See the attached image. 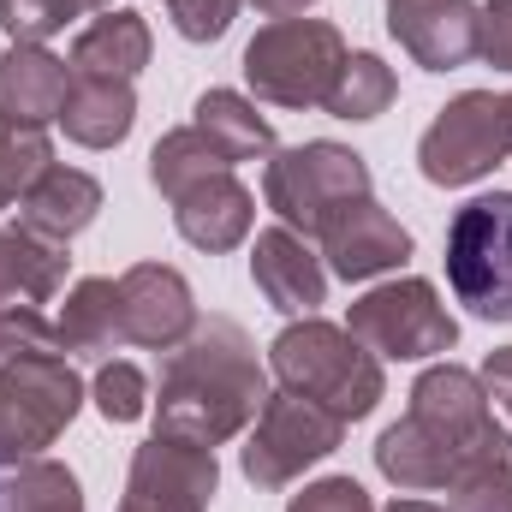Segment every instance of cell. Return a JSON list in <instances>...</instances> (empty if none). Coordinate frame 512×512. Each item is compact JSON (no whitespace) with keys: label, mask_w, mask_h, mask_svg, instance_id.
Segmentation results:
<instances>
[{"label":"cell","mask_w":512,"mask_h":512,"mask_svg":"<svg viewBox=\"0 0 512 512\" xmlns=\"http://www.w3.org/2000/svg\"><path fill=\"white\" fill-rule=\"evenodd\" d=\"M512 459L507 429L489 411V387L465 364H429L411 382V405L399 423H387L376 441V471L393 489L423 495V489H447L453 477H465L471 465Z\"/></svg>","instance_id":"obj_1"},{"label":"cell","mask_w":512,"mask_h":512,"mask_svg":"<svg viewBox=\"0 0 512 512\" xmlns=\"http://www.w3.org/2000/svg\"><path fill=\"white\" fill-rule=\"evenodd\" d=\"M268 399V376L256 364L251 334L227 316H197V328L161 358L155 393V435L191 441V447H227L245 435Z\"/></svg>","instance_id":"obj_2"},{"label":"cell","mask_w":512,"mask_h":512,"mask_svg":"<svg viewBox=\"0 0 512 512\" xmlns=\"http://www.w3.org/2000/svg\"><path fill=\"white\" fill-rule=\"evenodd\" d=\"M268 370L280 376L286 393H304L316 399L322 411H334L340 423H358L382 405L387 376H382V358L352 340V328H334L322 316H298L274 334L268 346Z\"/></svg>","instance_id":"obj_3"},{"label":"cell","mask_w":512,"mask_h":512,"mask_svg":"<svg viewBox=\"0 0 512 512\" xmlns=\"http://www.w3.org/2000/svg\"><path fill=\"white\" fill-rule=\"evenodd\" d=\"M262 197L280 215V227H292L298 239H322L352 203L370 197V161L346 143H292L268 155L262 173Z\"/></svg>","instance_id":"obj_4"},{"label":"cell","mask_w":512,"mask_h":512,"mask_svg":"<svg viewBox=\"0 0 512 512\" xmlns=\"http://www.w3.org/2000/svg\"><path fill=\"white\" fill-rule=\"evenodd\" d=\"M346 54L352 48L328 18H274L245 42V84L268 108H328Z\"/></svg>","instance_id":"obj_5"},{"label":"cell","mask_w":512,"mask_h":512,"mask_svg":"<svg viewBox=\"0 0 512 512\" xmlns=\"http://www.w3.org/2000/svg\"><path fill=\"white\" fill-rule=\"evenodd\" d=\"M84 405V382L66 352H18L0 358V465L36 459L66 435Z\"/></svg>","instance_id":"obj_6"},{"label":"cell","mask_w":512,"mask_h":512,"mask_svg":"<svg viewBox=\"0 0 512 512\" xmlns=\"http://www.w3.org/2000/svg\"><path fill=\"white\" fill-rule=\"evenodd\" d=\"M447 280L453 298L483 316L512 322V191L471 197L447 227Z\"/></svg>","instance_id":"obj_7"},{"label":"cell","mask_w":512,"mask_h":512,"mask_svg":"<svg viewBox=\"0 0 512 512\" xmlns=\"http://www.w3.org/2000/svg\"><path fill=\"white\" fill-rule=\"evenodd\" d=\"M507 155H512L507 96H495V90H465V96H453V102L435 114V126L423 131V143H417V173H423L429 185L459 191V185L489 179Z\"/></svg>","instance_id":"obj_8"},{"label":"cell","mask_w":512,"mask_h":512,"mask_svg":"<svg viewBox=\"0 0 512 512\" xmlns=\"http://www.w3.org/2000/svg\"><path fill=\"white\" fill-rule=\"evenodd\" d=\"M340 441H346V423L334 411H322L316 399L280 387V393L262 399L239 465H245V477H251L256 489H286L292 477H304L310 465H322Z\"/></svg>","instance_id":"obj_9"},{"label":"cell","mask_w":512,"mask_h":512,"mask_svg":"<svg viewBox=\"0 0 512 512\" xmlns=\"http://www.w3.org/2000/svg\"><path fill=\"white\" fill-rule=\"evenodd\" d=\"M346 328H352V340H364L376 358H399V364H411V358H441V352H453V340H459V322L447 316L441 292H435L429 280H417V274L364 292V298L352 304Z\"/></svg>","instance_id":"obj_10"},{"label":"cell","mask_w":512,"mask_h":512,"mask_svg":"<svg viewBox=\"0 0 512 512\" xmlns=\"http://www.w3.org/2000/svg\"><path fill=\"white\" fill-rule=\"evenodd\" d=\"M221 489V465L215 447H191L173 435H149L131 453L126 495L114 512H209Z\"/></svg>","instance_id":"obj_11"},{"label":"cell","mask_w":512,"mask_h":512,"mask_svg":"<svg viewBox=\"0 0 512 512\" xmlns=\"http://www.w3.org/2000/svg\"><path fill=\"white\" fill-rule=\"evenodd\" d=\"M120 322H126V346L173 352L197 328L191 280L179 268H167V262H131L120 274Z\"/></svg>","instance_id":"obj_12"},{"label":"cell","mask_w":512,"mask_h":512,"mask_svg":"<svg viewBox=\"0 0 512 512\" xmlns=\"http://www.w3.org/2000/svg\"><path fill=\"white\" fill-rule=\"evenodd\" d=\"M477 0H387V30L393 42L423 66V72H459L477 60Z\"/></svg>","instance_id":"obj_13"},{"label":"cell","mask_w":512,"mask_h":512,"mask_svg":"<svg viewBox=\"0 0 512 512\" xmlns=\"http://www.w3.org/2000/svg\"><path fill=\"white\" fill-rule=\"evenodd\" d=\"M251 280L268 298V310L280 316H316V304L328 298V262L310 251V239H298L292 227H262L251 245Z\"/></svg>","instance_id":"obj_14"},{"label":"cell","mask_w":512,"mask_h":512,"mask_svg":"<svg viewBox=\"0 0 512 512\" xmlns=\"http://www.w3.org/2000/svg\"><path fill=\"white\" fill-rule=\"evenodd\" d=\"M322 256H328V274H340V280H376L387 268H399L405 256H411V233L387 215L376 197H364V203H352L328 233H322Z\"/></svg>","instance_id":"obj_15"},{"label":"cell","mask_w":512,"mask_h":512,"mask_svg":"<svg viewBox=\"0 0 512 512\" xmlns=\"http://www.w3.org/2000/svg\"><path fill=\"white\" fill-rule=\"evenodd\" d=\"M173 227L185 245L221 256V251H239L256 227V197L233 179V173H215L203 185H191L185 197H173Z\"/></svg>","instance_id":"obj_16"},{"label":"cell","mask_w":512,"mask_h":512,"mask_svg":"<svg viewBox=\"0 0 512 512\" xmlns=\"http://www.w3.org/2000/svg\"><path fill=\"white\" fill-rule=\"evenodd\" d=\"M66 90H72V66L42 42H12L0 54V120L48 131V120H60L66 108Z\"/></svg>","instance_id":"obj_17"},{"label":"cell","mask_w":512,"mask_h":512,"mask_svg":"<svg viewBox=\"0 0 512 512\" xmlns=\"http://www.w3.org/2000/svg\"><path fill=\"white\" fill-rule=\"evenodd\" d=\"M102 215V185L84 173V167H66V161H48L30 191L18 197V227L42 233V239H78L90 221Z\"/></svg>","instance_id":"obj_18"},{"label":"cell","mask_w":512,"mask_h":512,"mask_svg":"<svg viewBox=\"0 0 512 512\" xmlns=\"http://www.w3.org/2000/svg\"><path fill=\"white\" fill-rule=\"evenodd\" d=\"M66 66L78 78H120V84H131L149 66V24L137 12H126V6H108L102 18H90L78 30Z\"/></svg>","instance_id":"obj_19"},{"label":"cell","mask_w":512,"mask_h":512,"mask_svg":"<svg viewBox=\"0 0 512 512\" xmlns=\"http://www.w3.org/2000/svg\"><path fill=\"white\" fill-rule=\"evenodd\" d=\"M72 256L60 239H42L30 227H0V310L6 304H48L66 286Z\"/></svg>","instance_id":"obj_20"},{"label":"cell","mask_w":512,"mask_h":512,"mask_svg":"<svg viewBox=\"0 0 512 512\" xmlns=\"http://www.w3.org/2000/svg\"><path fill=\"white\" fill-rule=\"evenodd\" d=\"M60 126H66V137L78 149H114L137 126V96H131V84H120V78H78L72 72Z\"/></svg>","instance_id":"obj_21"},{"label":"cell","mask_w":512,"mask_h":512,"mask_svg":"<svg viewBox=\"0 0 512 512\" xmlns=\"http://www.w3.org/2000/svg\"><path fill=\"white\" fill-rule=\"evenodd\" d=\"M60 346L78 352V358H96L108 364L114 346H126V322H120V280L108 274H90L66 292V310H60Z\"/></svg>","instance_id":"obj_22"},{"label":"cell","mask_w":512,"mask_h":512,"mask_svg":"<svg viewBox=\"0 0 512 512\" xmlns=\"http://www.w3.org/2000/svg\"><path fill=\"white\" fill-rule=\"evenodd\" d=\"M191 126L227 155V167L274 155V126L256 114V102L251 96H239V90H203L197 108H191Z\"/></svg>","instance_id":"obj_23"},{"label":"cell","mask_w":512,"mask_h":512,"mask_svg":"<svg viewBox=\"0 0 512 512\" xmlns=\"http://www.w3.org/2000/svg\"><path fill=\"white\" fill-rule=\"evenodd\" d=\"M215 173H233V167H227V155H221L197 126L167 131V137L149 149V185H155L161 197H185L191 185H203V179H215Z\"/></svg>","instance_id":"obj_24"},{"label":"cell","mask_w":512,"mask_h":512,"mask_svg":"<svg viewBox=\"0 0 512 512\" xmlns=\"http://www.w3.org/2000/svg\"><path fill=\"white\" fill-rule=\"evenodd\" d=\"M393 96H399V78L382 54H346L340 78L328 90V114L334 120H376L393 108Z\"/></svg>","instance_id":"obj_25"},{"label":"cell","mask_w":512,"mask_h":512,"mask_svg":"<svg viewBox=\"0 0 512 512\" xmlns=\"http://www.w3.org/2000/svg\"><path fill=\"white\" fill-rule=\"evenodd\" d=\"M6 512H84V489L60 459H18L6 471Z\"/></svg>","instance_id":"obj_26"},{"label":"cell","mask_w":512,"mask_h":512,"mask_svg":"<svg viewBox=\"0 0 512 512\" xmlns=\"http://www.w3.org/2000/svg\"><path fill=\"white\" fill-rule=\"evenodd\" d=\"M48 161H54V143H48V131H42V126H12V120H0V209H12V203L30 191V179H36Z\"/></svg>","instance_id":"obj_27"},{"label":"cell","mask_w":512,"mask_h":512,"mask_svg":"<svg viewBox=\"0 0 512 512\" xmlns=\"http://www.w3.org/2000/svg\"><path fill=\"white\" fill-rule=\"evenodd\" d=\"M90 399H96V411L108 417V423H137L149 405H155V393H149V376L126 364V358H108L102 370H96V382H90Z\"/></svg>","instance_id":"obj_28"},{"label":"cell","mask_w":512,"mask_h":512,"mask_svg":"<svg viewBox=\"0 0 512 512\" xmlns=\"http://www.w3.org/2000/svg\"><path fill=\"white\" fill-rule=\"evenodd\" d=\"M447 512H512V459L471 465L447 483Z\"/></svg>","instance_id":"obj_29"},{"label":"cell","mask_w":512,"mask_h":512,"mask_svg":"<svg viewBox=\"0 0 512 512\" xmlns=\"http://www.w3.org/2000/svg\"><path fill=\"white\" fill-rule=\"evenodd\" d=\"M72 18H84L72 0H0V24H6L12 42H48Z\"/></svg>","instance_id":"obj_30"},{"label":"cell","mask_w":512,"mask_h":512,"mask_svg":"<svg viewBox=\"0 0 512 512\" xmlns=\"http://www.w3.org/2000/svg\"><path fill=\"white\" fill-rule=\"evenodd\" d=\"M239 0H167V18L185 42H221L233 30Z\"/></svg>","instance_id":"obj_31"},{"label":"cell","mask_w":512,"mask_h":512,"mask_svg":"<svg viewBox=\"0 0 512 512\" xmlns=\"http://www.w3.org/2000/svg\"><path fill=\"white\" fill-rule=\"evenodd\" d=\"M286 512H376V501H370L364 483H352V477H322V483H310L304 495H292Z\"/></svg>","instance_id":"obj_32"},{"label":"cell","mask_w":512,"mask_h":512,"mask_svg":"<svg viewBox=\"0 0 512 512\" xmlns=\"http://www.w3.org/2000/svg\"><path fill=\"white\" fill-rule=\"evenodd\" d=\"M477 60H489L495 72H512V0H483Z\"/></svg>","instance_id":"obj_33"},{"label":"cell","mask_w":512,"mask_h":512,"mask_svg":"<svg viewBox=\"0 0 512 512\" xmlns=\"http://www.w3.org/2000/svg\"><path fill=\"white\" fill-rule=\"evenodd\" d=\"M477 376H483V387H489V399H501V405H507V417H512V346L489 352Z\"/></svg>","instance_id":"obj_34"},{"label":"cell","mask_w":512,"mask_h":512,"mask_svg":"<svg viewBox=\"0 0 512 512\" xmlns=\"http://www.w3.org/2000/svg\"><path fill=\"white\" fill-rule=\"evenodd\" d=\"M251 6L262 18H298V12H310L316 0H251Z\"/></svg>","instance_id":"obj_35"},{"label":"cell","mask_w":512,"mask_h":512,"mask_svg":"<svg viewBox=\"0 0 512 512\" xmlns=\"http://www.w3.org/2000/svg\"><path fill=\"white\" fill-rule=\"evenodd\" d=\"M387 512H447V507H435V501H393Z\"/></svg>","instance_id":"obj_36"},{"label":"cell","mask_w":512,"mask_h":512,"mask_svg":"<svg viewBox=\"0 0 512 512\" xmlns=\"http://www.w3.org/2000/svg\"><path fill=\"white\" fill-rule=\"evenodd\" d=\"M72 6H78V12H108L114 0H72Z\"/></svg>","instance_id":"obj_37"},{"label":"cell","mask_w":512,"mask_h":512,"mask_svg":"<svg viewBox=\"0 0 512 512\" xmlns=\"http://www.w3.org/2000/svg\"><path fill=\"white\" fill-rule=\"evenodd\" d=\"M507 114H512V90H507Z\"/></svg>","instance_id":"obj_38"}]
</instances>
